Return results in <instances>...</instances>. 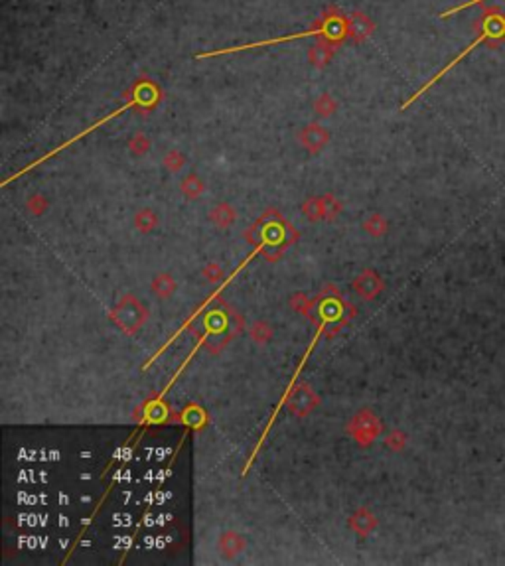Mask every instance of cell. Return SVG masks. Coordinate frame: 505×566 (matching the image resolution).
Masks as SVG:
<instances>
[{"label":"cell","mask_w":505,"mask_h":566,"mask_svg":"<svg viewBox=\"0 0 505 566\" xmlns=\"http://www.w3.org/2000/svg\"><path fill=\"white\" fill-rule=\"evenodd\" d=\"M341 36L344 34V24L339 20H328L324 26L316 28V30L308 32H296L292 36H282V38H271V40H260V42H251L247 46L239 47H221V49H215V52H203L199 54L198 60H205V58H215V56H225V54H233V52H245V49H253V47H265L273 46V44H282V42H291V40H298V38H310V36Z\"/></svg>","instance_id":"1"},{"label":"cell","mask_w":505,"mask_h":566,"mask_svg":"<svg viewBox=\"0 0 505 566\" xmlns=\"http://www.w3.org/2000/svg\"><path fill=\"white\" fill-rule=\"evenodd\" d=\"M113 320L117 321L123 330H126L128 334H133L138 326L144 321V308L140 306L138 302H135L133 298H124L121 306L115 310Z\"/></svg>","instance_id":"2"},{"label":"cell","mask_w":505,"mask_h":566,"mask_svg":"<svg viewBox=\"0 0 505 566\" xmlns=\"http://www.w3.org/2000/svg\"><path fill=\"white\" fill-rule=\"evenodd\" d=\"M373 525H375V521H373V517H369L368 511H359L355 517L352 519V527H355L359 533H363V535H368L369 531L373 529Z\"/></svg>","instance_id":"3"},{"label":"cell","mask_w":505,"mask_h":566,"mask_svg":"<svg viewBox=\"0 0 505 566\" xmlns=\"http://www.w3.org/2000/svg\"><path fill=\"white\" fill-rule=\"evenodd\" d=\"M219 545H221V549L227 552V554H235V552H239L241 549H243V541H241V536L233 535V533H227V535L221 536Z\"/></svg>","instance_id":"4"},{"label":"cell","mask_w":505,"mask_h":566,"mask_svg":"<svg viewBox=\"0 0 505 566\" xmlns=\"http://www.w3.org/2000/svg\"><path fill=\"white\" fill-rule=\"evenodd\" d=\"M153 288L158 296H170L174 292V288H176V284H174V280L170 276L160 275L158 278H154Z\"/></svg>","instance_id":"5"},{"label":"cell","mask_w":505,"mask_h":566,"mask_svg":"<svg viewBox=\"0 0 505 566\" xmlns=\"http://www.w3.org/2000/svg\"><path fill=\"white\" fill-rule=\"evenodd\" d=\"M484 2H497V6H495V10H500V12H504L505 14V0H466L464 4H460V6H456V8H452V10H446V12H442V18H448V16L456 14V12H460V10H464L466 6H472V4H484Z\"/></svg>","instance_id":"6"},{"label":"cell","mask_w":505,"mask_h":566,"mask_svg":"<svg viewBox=\"0 0 505 566\" xmlns=\"http://www.w3.org/2000/svg\"><path fill=\"white\" fill-rule=\"evenodd\" d=\"M271 336H273L271 328H269L267 324H262V321L255 324V328H253V332H251V337H253V339H257L259 343H265L267 339H271Z\"/></svg>","instance_id":"7"},{"label":"cell","mask_w":505,"mask_h":566,"mask_svg":"<svg viewBox=\"0 0 505 566\" xmlns=\"http://www.w3.org/2000/svg\"><path fill=\"white\" fill-rule=\"evenodd\" d=\"M203 275L212 278V280H217V278H221V269L217 264H210V267L203 269Z\"/></svg>","instance_id":"8"}]
</instances>
